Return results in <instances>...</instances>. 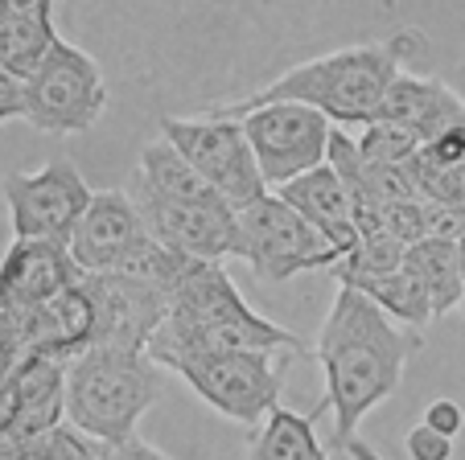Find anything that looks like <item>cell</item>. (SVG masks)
Listing matches in <instances>:
<instances>
[{
    "label": "cell",
    "mask_w": 465,
    "mask_h": 460,
    "mask_svg": "<svg viewBox=\"0 0 465 460\" xmlns=\"http://www.w3.org/2000/svg\"><path fill=\"white\" fill-rule=\"evenodd\" d=\"M420 148V136L400 123H383V120H371L362 123V136H359V152L367 165H408Z\"/></svg>",
    "instance_id": "obj_24"
},
{
    "label": "cell",
    "mask_w": 465,
    "mask_h": 460,
    "mask_svg": "<svg viewBox=\"0 0 465 460\" xmlns=\"http://www.w3.org/2000/svg\"><path fill=\"white\" fill-rule=\"evenodd\" d=\"M461 66H465V58H461Z\"/></svg>",
    "instance_id": "obj_32"
},
{
    "label": "cell",
    "mask_w": 465,
    "mask_h": 460,
    "mask_svg": "<svg viewBox=\"0 0 465 460\" xmlns=\"http://www.w3.org/2000/svg\"><path fill=\"white\" fill-rule=\"evenodd\" d=\"M404 452H408L412 460H449V456H453V440H449V436H440L437 427H429V424L420 419L416 427H408Z\"/></svg>",
    "instance_id": "obj_25"
},
{
    "label": "cell",
    "mask_w": 465,
    "mask_h": 460,
    "mask_svg": "<svg viewBox=\"0 0 465 460\" xmlns=\"http://www.w3.org/2000/svg\"><path fill=\"white\" fill-rule=\"evenodd\" d=\"M231 255L243 259L252 268V276L263 279V284H284L301 271L334 268L342 259L338 247L325 243L322 230L276 193H263L260 201L239 210L235 251Z\"/></svg>",
    "instance_id": "obj_6"
},
{
    "label": "cell",
    "mask_w": 465,
    "mask_h": 460,
    "mask_svg": "<svg viewBox=\"0 0 465 460\" xmlns=\"http://www.w3.org/2000/svg\"><path fill=\"white\" fill-rule=\"evenodd\" d=\"M424 54H429V42H424L420 29H400L387 42L346 45V50L301 62V66L284 70L281 79H272L268 87L211 107V115L239 120V115L268 103H309L330 123H359L362 128L379 115V103H383L395 74L412 70V62L424 58Z\"/></svg>",
    "instance_id": "obj_2"
},
{
    "label": "cell",
    "mask_w": 465,
    "mask_h": 460,
    "mask_svg": "<svg viewBox=\"0 0 465 460\" xmlns=\"http://www.w3.org/2000/svg\"><path fill=\"white\" fill-rule=\"evenodd\" d=\"M219 349H292L301 357L313 354L297 333L255 313L231 284L223 259H193L169 292V313L144 354L161 370H173L182 357L219 354Z\"/></svg>",
    "instance_id": "obj_3"
},
{
    "label": "cell",
    "mask_w": 465,
    "mask_h": 460,
    "mask_svg": "<svg viewBox=\"0 0 465 460\" xmlns=\"http://www.w3.org/2000/svg\"><path fill=\"white\" fill-rule=\"evenodd\" d=\"M58 34H54L50 17H0V66L13 70L17 79H29L37 62L54 50Z\"/></svg>",
    "instance_id": "obj_22"
},
{
    "label": "cell",
    "mask_w": 465,
    "mask_h": 460,
    "mask_svg": "<svg viewBox=\"0 0 465 460\" xmlns=\"http://www.w3.org/2000/svg\"><path fill=\"white\" fill-rule=\"evenodd\" d=\"M71 247L62 239H13L0 259V304L13 308H37L62 296L79 279Z\"/></svg>",
    "instance_id": "obj_14"
},
{
    "label": "cell",
    "mask_w": 465,
    "mask_h": 460,
    "mask_svg": "<svg viewBox=\"0 0 465 460\" xmlns=\"http://www.w3.org/2000/svg\"><path fill=\"white\" fill-rule=\"evenodd\" d=\"M54 0H0V17H50Z\"/></svg>",
    "instance_id": "obj_29"
},
{
    "label": "cell",
    "mask_w": 465,
    "mask_h": 460,
    "mask_svg": "<svg viewBox=\"0 0 465 460\" xmlns=\"http://www.w3.org/2000/svg\"><path fill=\"white\" fill-rule=\"evenodd\" d=\"M161 136L235 210L252 206V201H260L268 193V181H263L260 165H255V152L247 144V132L239 120H223V115H211V112L193 115V120L165 115L161 120Z\"/></svg>",
    "instance_id": "obj_8"
},
{
    "label": "cell",
    "mask_w": 465,
    "mask_h": 460,
    "mask_svg": "<svg viewBox=\"0 0 465 460\" xmlns=\"http://www.w3.org/2000/svg\"><path fill=\"white\" fill-rule=\"evenodd\" d=\"M424 424L437 427L440 436L453 440V436L465 427V411H461V403H453V399H432L429 407H424Z\"/></svg>",
    "instance_id": "obj_27"
},
{
    "label": "cell",
    "mask_w": 465,
    "mask_h": 460,
    "mask_svg": "<svg viewBox=\"0 0 465 460\" xmlns=\"http://www.w3.org/2000/svg\"><path fill=\"white\" fill-rule=\"evenodd\" d=\"M239 123H243L247 144L255 152V165H260L268 185H284L292 177L309 173V169L325 165L334 123L325 120L317 107L268 103V107H255V112L239 115Z\"/></svg>",
    "instance_id": "obj_9"
},
{
    "label": "cell",
    "mask_w": 465,
    "mask_h": 460,
    "mask_svg": "<svg viewBox=\"0 0 465 460\" xmlns=\"http://www.w3.org/2000/svg\"><path fill=\"white\" fill-rule=\"evenodd\" d=\"M161 391L165 370L144 349L91 346L66 366V419L91 440L115 448L136 436V424Z\"/></svg>",
    "instance_id": "obj_4"
},
{
    "label": "cell",
    "mask_w": 465,
    "mask_h": 460,
    "mask_svg": "<svg viewBox=\"0 0 465 460\" xmlns=\"http://www.w3.org/2000/svg\"><path fill=\"white\" fill-rule=\"evenodd\" d=\"M136 206L144 214V226L161 243L173 251L190 255V259H227L235 251V230H239V210L227 201H173L157 198V193L132 190Z\"/></svg>",
    "instance_id": "obj_13"
},
{
    "label": "cell",
    "mask_w": 465,
    "mask_h": 460,
    "mask_svg": "<svg viewBox=\"0 0 465 460\" xmlns=\"http://www.w3.org/2000/svg\"><path fill=\"white\" fill-rule=\"evenodd\" d=\"M292 349H219V354H193L173 366L177 378L190 382V391L211 403L219 416L243 427H260L281 407V391L292 366Z\"/></svg>",
    "instance_id": "obj_5"
},
{
    "label": "cell",
    "mask_w": 465,
    "mask_h": 460,
    "mask_svg": "<svg viewBox=\"0 0 465 460\" xmlns=\"http://www.w3.org/2000/svg\"><path fill=\"white\" fill-rule=\"evenodd\" d=\"M404 263L416 279H420L424 296L432 304V317H445L461 308L465 284H461V263H457V239H420L404 251Z\"/></svg>",
    "instance_id": "obj_20"
},
{
    "label": "cell",
    "mask_w": 465,
    "mask_h": 460,
    "mask_svg": "<svg viewBox=\"0 0 465 460\" xmlns=\"http://www.w3.org/2000/svg\"><path fill=\"white\" fill-rule=\"evenodd\" d=\"M107 460H169V456L161 448H153V444H144L141 436H132V440L107 448Z\"/></svg>",
    "instance_id": "obj_28"
},
{
    "label": "cell",
    "mask_w": 465,
    "mask_h": 460,
    "mask_svg": "<svg viewBox=\"0 0 465 460\" xmlns=\"http://www.w3.org/2000/svg\"><path fill=\"white\" fill-rule=\"evenodd\" d=\"M408 173H412L416 198L465 222V123L424 140L416 157L408 161Z\"/></svg>",
    "instance_id": "obj_18"
},
{
    "label": "cell",
    "mask_w": 465,
    "mask_h": 460,
    "mask_svg": "<svg viewBox=\"0 0 465 460\" xmlns=\"http://www.w3.org/2000/svg\"><path fill=\"white\" fill-rule=\"evenodd\" d=\"M0 193L9 206L13 239H62L71 243L74 222L91 201V185L71 161H50L37 173H5Z\"/></svg>",
    "instance_id": "obj_10"
},
{
    "label": "cell",
    "mask_w": 465,
    "mask_h": 460,
    "mask_svg": "<svg viewBox=\"0 0 465 460\" xmlns=\"http://www.w3.org/2000/svg\"><path fill=\"white\" fill-rule=\"evenodd\" d=\"M247 460H330L313 432V416L276 407L260 427H252Z\"/></svg>",
    "instance_id": "obj_21"
},
{
    "label": "cell",
    "mask_w": 465,
    "mask_h": 460,
    "mask_svg": "<svg viewBox=\"0 0 465 460\" xmlns=\"http://www.w3.org/2000/svg\"><path fill=\"white\" fill-rule=\"evenodd\" d=\"M83 288L91 300V346L149 349L153 333L169 313V296L161 288L124 271H104V276L83 271Z\"/></svg>",
    "instance_id": "obj_11"
},
{
    "label": "cell",
    "mask_w": 465,
    "mask_h": 460,
    "mask_svg": "<svg viewBox=\"0 0 465 460\" xmlns=\"http://www.w3.org/2000/svg\"><path fill=\"white\" fill-rule=\"evenodd\" d=\"M420 349V333L400 329L391 317L354 288H338L334 308L322 325L313 357L325 374V399L317 411L334 416V448L387 403L404 382L408 357Z\"/></svg>",
    "instance_id": "obj_1"
},
{
    "label": "cell",
    "mask_w": 465,
    "mask_h": 460,
    "mask_svg": "<svg viewBox=\"0 0 465 460\" xmlns=\"http://www.w3.org/2000/svg\"><path fill=\"white\" fill-rule=\"evenodd\" d=\"M334 279L354 288V292H362L367 300H375L391 321L408 325V329H424L432 321V304L424 296L420 279L408 271V263H400L391 271H338Z\"/></svg>",
    "instance_id": "obj_19"
},
{
    "label": "cell",
    "mask_w": 465,
    "mask_h": 460,
    "mask_svg": "<svg viewBox=\"0 0 465 460\" xmlns=\"http://www.w3.org/2000/svg\"><path fill=\"white\" fill-rule=\"evenodd\" d=\"M25 120V79L0 66V123Z\"/></svg>",
    "instance_id": "obj_26"
},
{
    "label": "cell",
    "mask_w": 465,
    "mask_h": 460,
    "mask_svg": "<svg viewBox=\"0 0 465 460\" xmlns=\"http://www.w3.org/2000/svg\"><path fill=\"white\" fill-rule=\"evenodd\" d=\"M153 239L144 226V214L136 198L124 190H99L91 193L83 218L71 230V259L87 276H104V271H128V263L141 255V247Z\"/></svg>",
    "instance_id": "obj_12"
},
{
    "label": "cell",
    "mask_w": 465,
    "mask_h": 460,
    "mask_svg": "<svg viewBox=\"0 0 465 460\" xmlns=\"http://www.w3.org/2000/svg\"><path fill=\"white\" fill-rule=\"evenodd\" d=\"M342 452H346V456H351V460H383V456H379L375 448H371L367 440H354V436H351V440L342 444Z\"/></svg>",
    "instance_id": "obj_30"
},
{
    "label": "cell",
    "mask_w": 465,
    "mask_h": 460,
    "mask_svg": "<svg viewBox=\"0 0 465 460\" xmlns=\"http://www.w3.org/2000/svg\"><path fill=\"white\" fill-rule=\"evenodd\" d=\"M375 120L383 123H400V128L416 132L424 140L440 136L449 128H461L465 123V103L445 87L440 79H429V74H416V70H400L387 87L383 103H379Z\"/></svg>",
    "instance_id": "obj_15"
},
{
    "label": "cell",
    "mask_w": 465,
    "mask_h": 460,
    "mask_svg": "<svg viewBox=\"0 0 465 460\" xmlns=\"http://www.w3.org/2000/svg\"><path fill=\"white\" fill-rule=\"evenodd\" d=\"M66 357H29L9 374L13 387V419L5 436L34 440L66 419Z\"/></svg>",
    "instance_id": "obj_16"
},
{
    "label": "cell",
    "mask_w": 465,
    "mask_h": 460,
    "mask_svg": "<svg viewBox=\"0 0 465 460\" xmlns=\"http://www.w3.org/2000/svg\"><path fill=\"white\" fill-rule=\"evenodd\" d=\"M104 107L107 83L99 62L74 42L58 37L25 79V123L45 136H79L95 128Z\"/></svg>",
    "instance_id": "obj_7"
},
{
    "label": "cell",
    "mask_w": 465,
    "mask_h": 460,
    "mask_svg": "<svg viewBox=\"0 0 465 460\" xmlns=\"http://www.w3.org/2000/svg\"><path fill=\"white\" fill-rule=\"evenodd\" d=\"M457 263H461V284H465V230L457 235ZM461 308H465V300H461Z\"/></svg>",
    "instance_id": "obj_31"
},
{
    "label": "cell",
    "mask_w": 465,
    "mask_h": 460,
    "mask_svg": "<svg viewBox=\"0 0 465 460\" xmlns=\"http://www.w3.org/2000/svg\"><path fill=\"white\" fill-rule=\"evenodd\" d=\"M276 198H284L301 218L317 226L325 235V243L338 247V255H351L354 243H359V226H354V210H351V198H346L342 181L330 165H317L309 173L292 177V181L276 185Z\"/></svg>",
    "instance_id": "obj_17"
},
{
    "label": "cell",
    "mask_w": 465,
    "mask_h": 460,
    "mask_svg": "<svg viewBox=\"0 0 465 460\" xmlns=\"http://www.w3.org/2000/svg\"><path fill=\"white\" fill-rule=\"evenodd\" d=\"M13 460H107V444L91 440L74 424H58L34 440H21Z\"/></svg>",
    "instance_id": "obj_23"
}]
</instances>
